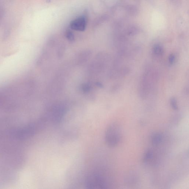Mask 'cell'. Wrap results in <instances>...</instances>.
Here are the masks:
<instances>
[{
  "instance_id": "ba28073f",
  "label": "cell",
  "mask_w": 189,
  "mask_h": 189,
  "mask_svg": "<svg viewBox=\"0 0 189 189\" xmlns=\"http://www.w3.org/2000/svg\"><path fill=\"white\" fill-rule=\"evenodd\" d=\"M170 104L171 107L174 110H177L178 108L177 103V101L175 98H172L170 100Z\"/></svg>"
},
{
  "instance_id": "30bf717a",
  "label": "cell",
  "mask_w": 189,
  "mask_h": 189,
  "mask_svg": "<svg viewBox=\"0 0 189 189\" xmlns=\"http://www.w3.org/2000/svg\"><path fill=\"white\" fill-rule=\"evenodd\" d=\"M176 59L175 55L174 54H171L169 56V64L173 65L174 64Z\"/></svg>"
},
{
  "instance_id": "7a4b0ae2",
  "label": "cell",
  "mask_w": 189,
  "mask_h": 189,
  "mask_svg": "<svg viewBox=\"0 0 189 189\" xmlns=\"http://www.w3.org/2000/svg\"><path fill=\"white\" fill-rule=\"evenodd\" d=\"M85 185L89 189H104L107 188V183L103 176L97 173L88 174L85 180Z\"/></svg>"
},
{
  "instance_id": "8992f818",
  "label": "cell",
  "mask_w": 189,
  "mask_h": 189,
  "mask_svg": "<svg viewBox=\"0 0 189 189\" xmlns=\"http://www.w3.org/2000/svg\"><path fill=\"white\" fill-rule=\"evenodd\" d=\"M152 51L153 54L155 55L159 56L163 54L164 49L162 45L156 44L153 46Z\"/></svg>"
},
{
  "instance_id": "277c9868",
  "label": "cell",
  "mask_w": 189,
  "mask_h": 189,
  "mask_svg": "<svg viewBox=\"0 0 189 189\" xmlns=\"http://www.w3.org/2000/svg\"><path fill=\"white\" fill-rule=\"evenodd\" d=\"M165 19L162 14L158 12L154 13L152 17L153 25L157 27H161L165 25Z\"/></svg>"
},
{
  "instance_id": "5b68a950",
  "label": "cell",
  "mask_w": 189,
  "mask_h": 189,
  "mask_svg": "<svg viewBox=\"0 0 189 189\" xmlns=\"http://www.w3.org/2000/svg\"><path fill=\"white\" fill-rule=\"evenodd\" d=\"M162 135L160 133H156L153 136L151 139L152 144L154 146H158L162 143Z\"/></svg>"
},
{
  "instance_id": "6da1fadb",
  "label": "cell",
  "mask_w": 189,
  "mask_h": 189,
  "mask_svg": "<svg viewBox=\"0 0 189 189\" xmlns=\"http://www.w3.org/2000/svg\"><path fill=\"white\" fill-rule=\"evenodd\" d=\"M121 139V130L119 125L112 123L107 127L105 134V141L109 147H114L118 145Z\"/></svg>"
},
{
  "instance_id": "9c48e42d",
  "label": "cell",
  "mask_w": 189,
  "mask_h": 189,
  "mask_svg": "<svg viewBox=\"0 0 189 189\" xmlns=\"http://www.w3.org/2000/svg\"><path fill=\"white\" fill-rule=\"evenodd\" d=\"M66 36L68 39L71 41H73L75 40V36H74L73 33L69 30L67 31Z\"/></svg>"
},
{
  "instance_id": "3957f363",
  "label": "cell",
  "mask_w": 189,
  "mask_h": 189,
  "mask_svg": "<svg viewBox=\"0 0 189 189\" xmlns=\"http://www.w3.org/2000/svg\"><path fill=\"white\" fill-rule=\"evenodd\" d=\"M87 24V19L85 16H81L72 20L70 24V27L76 31H84Z\"/></svg>"
},
{
  "instance_id": "52a82bcc",
  "label": "cell",
  "mask_w": 189,
  "mask_h": 189,
  "mask_svg": "<svg viewBox=\"0 0 189 189\" xmlns=\"http://www.w3.org/2000/svg\"><path fill=\"white\" fill-rule=\"evenodd\" d=\"M153 152L151 150H148L146 152L144 156V162H149L153 158Z\"/></svg>"
}]
</instances>
